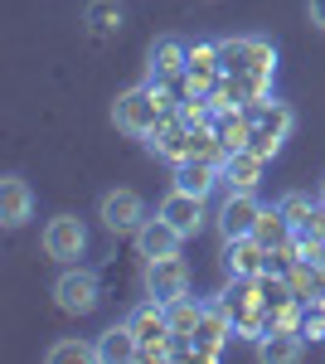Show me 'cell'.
<instances>
[{
  "instance_id": "cell-1",
  "label": "cell",
  "mask_w": 325,
  "mask_h": 364,
  "mask_svg": "<svg viewBox=\"0 0 325 364\" xmlns=\"http://www.w3.org/2000/svg\"><path fill=\"white\" fill-rule=\"evenodd\" d=\"M54 301L68 316H92L102 306V282H97V272H87V267L73 262V267H63L54 277Z\"/></svg>"
},
{
  "instance_id": "cell-2",
  "label": "cell",
  "mask_w": 325,
  "mask_h": 364,
  "mask_svg": "<svg viewBox=\"0 0 325 364\" xmlns=\"http://www.w3.org/2000/svg\"><path fill=\"white\" fill-rule=\"evenodd\" d=\"M218 68L223 73H262L272 78V68H277V49H272L267 39H218Z\"/></svg>"
},
{
  "instance_id": "cell-3",
  "label": "cell",
  "mask_w": 325,
  "mask_h": 364,
  "mask_svg": "<svg viewBox=\"0 0 325 364\" xmlns=\"http://www.w3.org/2000/svg\"><path fill=\"white\" fill-rule=\"evenodd\" d=\"M44 252L54 262H63V267H73L82 252H87V224H82L78 214H54L44 224Z\"/></svg>"
},
{
  "instance_id": "cell-4",
  "label": "cell",
  "mask_w": 325,
  "mask_h": 364,
  "mask_svg": "<svg viewBox=\"0 0 325 364\" xmlns=\"http://www.w3.org/2000/svg\"><path fill=\"white\" fill-rule=\"evenodd\" d=\"M257 219H262V199H257V190H228V199L218 204V233H223V243L252 238Z\"/></svg>"
},
{
  "instance_id": "cell-5",
  "label": "cell",
  "mask_w": 325,
  "mask_h": 364,
  "mask_svg": "<svg viewBox=\"0 0 325 364\" xmlns=\"http://www.w3.org/2000/svg\"><path fill=\"white\" fill-rule=\"evenodd\" d=\"M190 291V262L180 252H165V257H146V296L156 301H175Z\"/></svg>"
},
{
  "instance_id": "cell-6",
  "label": "cell",
  "mask_w": 325,
  "mask_h": 364,
  "mask_svg": "<svg viewBox=\"0 0 325 364\" xmlns=\"http://www.w3.org/2000/svg\"><path fill=\"white\" fill-rule=\"evenodd\" d=\"M292 127H297V112H292L287 102H267L262 112L252 117V141H247V146H252L257 156H277L282 141L292 136Z\"/></svg>"
},
{
  "instance_id": "cell-7",
  "label": "cell",
  "mask_w": 325,
  "mask_h": 364,
  "mask_svg": "<svg viewBox=\"0 0 325 364\" xmlns=\"http://www.w3.org/2000/svg\"><path fill=\"white\" fill-rule=\"evenodd\" d=\"M97 219H102L107 233H136L151 214H146V199L136 195V190H107L102 204H97Z\"/></svg>"
},
{
  "instance_id": "cell-8",
  "label": "cell",
  "mask_w": 325,
  "mask_h": 364,
  "mask_svg": "<svg viewBox=\"0 0 325 364\" xmlns=\"http://www.w3.org/2000/svg\"><path fill=\"white\" fill-rule=\"evenodd\" d=\"M146 73H151V83H175V78H185L190 73V49L180 44V39H156L151 44V54H146Z\"/></svg>"
},
{
  "instance_id": "cell-9",
  "label": "cell",
  "mask_w": 325,
  "mask_h": 364,
  "mask_svg": "<svg viewBox=\"0 0 325 364\" xmlns=\"http://www.w3.org/2000/svg\"><path fill=\"white\" fill-rule=\"evenodd\" d=\"M218 185H223V166H214L209 156H185L175 166V190H185L194 199H209Z\"/></svg>"
},
{
  "instance_id": "cell-10",
  "label": "cell",
  "mask_w": 325,
  "mask_h": 364,
  "mask_svg": "<svg viewBox=\"0 0 325 364\" xmlns=\"http://www.w3.org/2000/svg\"><path fill=\"white\" fill-rule=\"evenodd\" d=\"M190 136H194V127L185 117H165L161 127L146 136V151L161 156V161H170V166H180V161L190 156Z\"/></svg>"
},
{
  "instance_id": "cell-11",
  "label": "cell",
  "mask_w": 325,
  "mask_h": 364,
  "mask_svg": "<svg viewBox=\"0 0 325 364\" xmlns=\"http://www.w3.org/2000/svg\"><path fill=\"white\" fill-rule=\"evenodd\" d=\"M29 219H34V190H29V180L25 175H5L0 180V224L15 233Z\"/></svg>"
},
{
  "instance_id": "cell-12",
  "label": "cell",
  "mask_w": 325,
  "mask_h": 364,
  "mask_svg": "<svg viewBox=\"0 0 325 364\" xmlns=\"http://www.w3.org/2000/svg\"><path fill=\"white\" fill-rule=\"evenodd\" d=\"M132 238H136V252H141V257H165V252H180V243H185V233L170 224L165 214L146 219V224L136 228Z\"/></svg>"
},
{
  "instance_id": "cell-13",
  "label": "cell",
  "mask_w": 325,
  "mask_h": 364,
  "mask_svg": "<svg viewBox=\"0 0 325 364\" xmlns=\"http://www.w3.org/2000/svg\"><path fill=\"white\" fill-rule=\"evenodd\" d=\"M223 267H228V277H238V282H257L262 267H267V248L257 238H233L223 248Z\"/></svg>"
},
{
  "instance_id": "cell-14",
  "label": "cell",
  "mask_w": 325,
  "mask_h": 364,
  "mask_svg": "<svg viewBox=\"0 0 325 364\" xmlns=\"http://www.w3.org/2000/svg\"><path fill=\"white\" fill-rule=\"evenodd\" d=\"M262 166H267V156H257L252 146H238L223 161V185L228 190H257L262 185Z\"/></svg>"
},
{
  "instance_id": "cell-15",
  "label": "cell",
  "mask_w": 325,
  "mask_h": 364,
  "mask_svg": "<svg viewBox=\"0 0 325 364\" xmlns=\"http://www.w3.org/2000/svg\"><path fill=\"white\" fill-rule=\"evenodd\" d=\"M156 214H165L170 224L185 233V238H194V233L204 228V199L185 195V190H170V195L161 199V209H156Z\"/></svg>"
},
{
  "instance_id": "cell-16",
  "label": "cell",
  "mask_w": 325,
  "mask_h": 364,
  "mask_svg": "<svg viewBox=\"0 0 325 364\" xmlns=\"http://www.w3.org/2000/svg\"><path fill=\"white\" fill-rule=\"evenodd\" d=\"M97 360H102V364H127V360H141V336H136L127 321H122V326H107V331L97 336Z\"/></svg>"
},
{
  "instance_id": "cell-17",
  "label": "cell",
  "mask_w": 325,
  "mask_h": 364,
  "mask_svg": "<svg viewBox=\"0 0 325 364\" xmlns=\"http://www.w3.org/2000/svg\"><path fill=\"white\" fill-rule=\"evenodd\" d=\"M204 301H194L190 291L185 296H175V301H165V321H170V340H190L199 326H204Z\"/></svg>"
},
{
  "instance_id": "cell-18",
  "label": "cell",
  "mask_w": 325,
  "mask_h": 364,
  "mask_svg": "<svg viewBox=\"0 0 325 364\" xmlns=\"http://www.w3.org/2000/svg\"><path fill=\"white\" fill-rule=\"evenodd\" d=\"M127 326H132L136 336H141V345H151V340H165V336H170V321H165V301L146 296V301H141V306L127 316Z\"/></svg>"
},
{
  "instance_id": "cell-19",
  "label": "cell",
  "mask_w": 325,
  "mask_h": 364,
  "mask_svg": "<svg viewBox=\"0 0 325 364\" xmlns=\"http://www.w3.org/2000/svg\"><path fill=\"white\" fill-rule=\"evenodd\" d=\"M127 20V10H122V0H87V10H82V25L92 29L97 39H112L117 29Z\"/></svg>"
},
{
  "instance_id": "cell-20",
  "label": "cell",
  "mask_w": 325,
  "mask_h": 364,
  "mask_svg": "<svg viewBox=\"0 0 325 364\" xmlns=\"http://www.w3.org/2000/svg\"><path fill=\"white\" fill-rule=\"evenodd\" d=\"M292 233H297V228H292V219H287L282 209H262V219H257V228H252V238H257V243H262L267 252H272V248H282Z\"/></svg>"
},
{
  "instance_id": "cell-21",
  "label": "cell",
  "mask_w": 325,
  "mask_h": 364,
  "mask_svg": "<svg viewBox=\"0 0 325 364\" xmlns=\"http://www.w3.org/2000/svg\"><path fill=\"white\" fill-rule=\"evenodd\" d=\"M44 360L49 364H87V360H97V340H54L44 350Z\"/></svg>"
},
{
  "instance_id": "cell-22",
  "label": "cell",
  "mask_w": 325,
  "mask_h": 364,
  "mask_svg": "<svg viewBox=\"0 0 325 364\" xmlns=\"http://www.w3.org/2000/svg\"><path fill=\"white\" fill-rule=\"evenodd\" d=\"M257 355H262V360H277V364L301 360V340H297V336H287V331H272V336L257 345Z\"/></svg>"
},
{
  "instance_id": "cell-23",
  "label": "cell",
  "mask_w": 325,
  "mask_h": 364,
  "mask_svg": "<svg viewBox=\"0 0 325 364\" xmlns=\"http://www.w3.org/2000/svg\"><path fill=\"white\" fill-rule=\"evenodd\" d=\"M223 336H228V321H223L218 311H204V326L194 331V340H199V345H204V350L214 355V350H218V340H223Z\"/></svg>"
},
{
  "instance_id": "cell-24",
  "label": "cell",
  "mask_w": 325,
  "mask_h": 364,
  "mask_svg": "<svg viewBox=\"0 0 325 364\" xmlns=\"http://www.w3.org/2000/svg\"><path fill=\"white\" fill-rule=\"evenodd\" d=\"M277 209H282V214L292 219V228H297V233L311 224V199H306V195H287L282 204H277Z\"/></svg>"
},
{
  "instance_id": "cell-25",
  "label": "cell",
  "mask_w": 325,
  "mask_h": 364,
  "mask_svg": "<svg viewBox=\"0 0 325 364\" xmlns=\"http://www.w3.org/2000/svg\"><path fill=\"white\" fill-rule=\"evenodd\" d=\"M306 15H311L316 29H325V0H306Z\"/></svg>"
},
{
  "instance_id": "cell-26",
  "label": "cell",
  "mask_w": 325,
  "mask_h": 364,
  "mask_svg": "<svg viewBox=\"0 0 325 364\" xmlns=\"http://www.w3.org/2000/svg\"><path fill=\"white\" fill-rule=\"evenodd\" d=\"M321 199H325V185H321Z\"/></svg>"
}]
</instances>
